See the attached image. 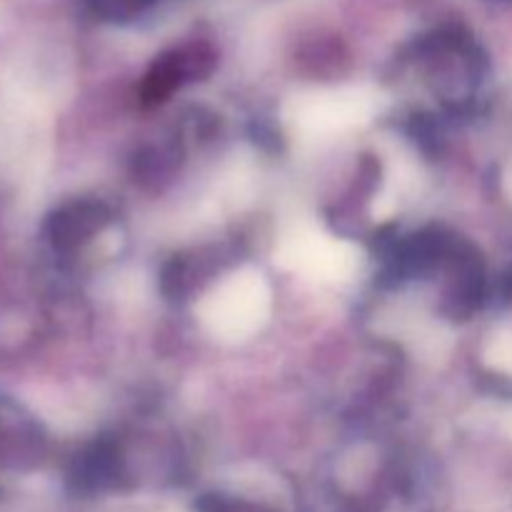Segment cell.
Segmentation results:
<instances>
[{
  "mask_svg": "<svg viewBox=\"0 0 512 512\" xmlns=\"http://www.w3.org/2000/svg\"><path fill=\"white\" fill-rule=\"evenodd\" d=\"M268 305L270 293L265 280L255 273H240L205 303L203 320L213 333L243 338L260 328L268 315Z\"/></svg>",
  "mask_w": 512,
  "mask_h": 512,
  "instance_id": "6da1fadb",
  "label": "cell"
},
{
  "mask_svg": "<svg viewBox=\"0 0 512 512\" xmlns=\"http://www.w3.org/2000/svg\"><path fill=\"white\" fill-rule=\"evenodd\" d=\"M285 255L298 268L313 275H325V278H338L350 268V253H345L343 245L328 243L320 235H300L293 240V245H288Z\"/></svg>",
  "mask_w": 512,
  "mask_h": 512,
  "instance_id": "7a4b0ae2",
  "label": "cell"
},
{
  "mask_svg": "<svg viewBox=\"0 0 512 512\" xmlns=\"http://www.w3.org/2000/svg\"><path fill=\"white\" fill-rule=\"evenodd\" d=\"M370 113V108L365 105L363 98H318L315 103H310L308 108H300V123L308 125L310 130H335L343 128V125H353L365 120V115Z\"/></svg>",
  "mask_w": 512,
  "mask_h": 512,
  "instance_id": "3957f363",
  "label": "cell"
},
{
  "mask_svg": "<svg viewBox=\"0 0 512 512\" xmlns=\"http://www.w3.org/2000/svg\"><path fill=\"white\" fill-rule=\"evenodd\" d=\"M95 5V10H100L108 18H133V15L143 13L150 3L155 0H90Z\"/></svg>",
  "mask_w": 512,
  "mask_h": 512,
  "instance_id": "277c9868",
  "label": "cell"
}]
</instances>
